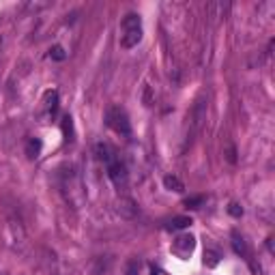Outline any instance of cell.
Instances as JSON below:
<instances>
[{"label": "cell", "instance_id": "1", "mask_svg": "<svg viewBox=\"0 0 275 275\" xmlns=\"http://www.w3.org/2000/svg\"><path fill=\"white\" fill-rule=\"evenodd\" d=\"M142 39V20L138 13H127L123 18V35H120V45L125 50H131Z\"/></svg>", "mask_w": 275, "mask_h": 275}, {"label": "cell", "instance_id": "2", "mask_svg": "<svg viewBox=\"0 0 275 275\" xmlns=\"http://www.w3.org/2000/svg\"><path fill=\"white\" fill-rule=\"evenodd\" d=\"M106 125L114 133L123 135V138L131 135V123H129V116H127V112L123 108H118V106H112L106 112Z\"/></svg>", "mask_w": 275, "mask_h": 275}, {"label": "cell", "instance_id": "3", "mask_svg": "<svg viewBox=\"0 0 275 275\" xmlns=\"http://www.w3.org/2000/svg\"><path fill=\"white\" fill-rule=\"evenodd\" d=\"M108 176L112 179V183L116 185V187H125L127 185V179H129V174H127V166L120 161L118 157L116 159H112L110 164H108Z\"/></svg>", "mask_w": 275, "mask_h": 275}, {"label": "cell", "instance_id": "4", "mask_svg": "<svg viewBox=\"0 0 275 275\" xmlns=\"http://www.w3.org/2000/svg\"><path fill=\"white\" fill-rule=\"evenodd\" d=\"M193 247H196V237H191V234H181V237L172 243V252L179 258H183V260H187L189 254L193 252Z\"/></svg>", "mask_w": 275, "mask_h": 275}, {"label": "cell", "instance_id": "5", "mask_svg": "<svg viewBox=\"0 0 275 275\" xmlns=\"http://www.w3.org/2000/svg\"><path fill=\"white\" fill-rule=\"evenodd\" d=\"M95 153H97V159L99 161H103V164H110L112 159H116V155H114V151H112V147L110 144H106V142H99L95 147Z\"/></svg>", "mask_w": 275, "mask_h": 275}, {"label": "cell", "instance_id": "6", "mask_svg": "<svg viewBox=\"0 0 275 275\" xmlns=\"http://www.w3.org/2000/svg\"><path fill=\"white\" fill-rule=\"evenodd\" d=\"M232 247H234V252H237L241 258H245V260H249V247H247L245 239L241 237L239 232H232Z\"/></svg>", "mask_w": 275, "mask_h": 275}, {"label": "cell", "instance_id": "7", "mask_svg": "<svg viewBox=\"0 0 275 275\" xmlns=\"http://www.w3.org/2000/svg\"><path fill=\"white\" fill-rule=\"evenodd\" d=\"M189 226H191V217L179 215V217H172L170 222H166L164 228L166 230H183V228H189Z\"/></svg>", "mask_w": 275, "mask_h": 275}, {"label": "cell", "instance_id": "8", "mask_svg": "<svg viewBox=\"0 0 275 275\" xmlns=\"http://www.w3.org/2000/svg\"><path fill=\"white\" fill-rule=\"evenodd\" d=\"M164 185H166V189H170V191H185V185H183V181L179 179V176H174V174H168V176H164Z\"/></svg>", "mask_w": 275, "mask_h": 275}, {"label": "cell", "instance_id": "9", "mask_svg": "<svg viewBox=\"0 0 275 275\" xmlns=\"http://www.w3.org/2000/svg\"><path fill=\"white\" fill-rule=\"evenodd\" d=\"M41 140L39 138H30V140L26 142V155H28V159H37L39 157V153H41Z\"/></svg>", "mask_w": 275, "mask_h": 275}, {"label": "cell", "instance_id": "10", "mask_svg": "<svg viewBox=\"0 0 275 275\" xmlns=\"http://www.w3.org/2000/svg\"><path fill=\"white\" fill-rule=\"evenodd\" d=\"M45 106H47V112H50L52 116H56V112H58V93L56 91H50L45 95Z\"/></svg>", "mask_w": 275, "mask_h": 275}, {"label": "cell", "instance_id": "11", "mask_svg": "<svg viewBox=\"0 0 275 275\" xmlns=\"http://www.w3.org/2000/svg\"><path fill=\"white\" fill-rule=\"evenodd\" d=\"M62 133L67 142L74 140V118L71 116H62Z\"/></svg>", "mask_w": 275, "mask_h": 275}, {"label": "cell", "instance_id": "12", "mask_svg": "<svg viewBox=\"0 0 275 275\" xmlns=\"http://www.w3.org/2000/svg\"><path fill=\"white\" fill-rule=\"evenodd\" d=\"M50 58L60 62V60L67 58V52H64V47H62V45H52V47H50Z\"/></svg>", "mask_w": 275, "mask_h": 275}, {"label": "cell", "instance_id": "13", "mask_svg": "<svg viewBox=\"0 0 275 275\" xmlns=\"http://www.w3.org/2000/svg\"><path fill=\"white\" fill-rule=\"evenodd\" d=\"M204 202V196H191L185 200V207H189V209H200V204Z\"/></svg>", "mask_w": 275, "mask_h": 275}, {"label": "cell", "instance_id": "14", "mask_svg": "<svg viewBox=\"0 0 275 275\" xmlns=\"http://www.w3.org/2000/svg\"><path fill=\"white\" fill-rule=\"evenodd\" d=\"M217 262H220V254L217 252H207L204 254V264L207 266H215Z\"/></svg>", "mask_w": 275, "mask_h": 275}, {"label": "cell", "instance_id": "15", "mask_svg": "<svg viewBox=\"0 0 275 275\" xmlns=\"http://www.w3.org/2000/svg\"><path fill=\"white\" fill-rule=\"evenodd\" d=\"M228 213L232 215V217H241L243 215V209H241L237 202H230V207H228Z\"/></svg>", "mask_w": 275, "mask_h": 275}]
</instances>
